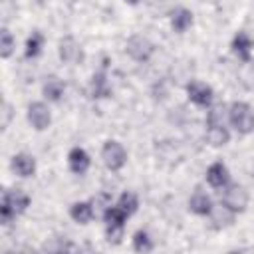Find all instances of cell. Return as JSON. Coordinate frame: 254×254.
<instances>
[{
  "label": "cell",
  "instance_id": "5b68a950",
  "mask_svg": "<svg viewBox=\"0 0 254 254\" xmlns=\"http://www.w3.org/2000/svg\"><path fill=\"white\" fill-rule=\"evenodd\" d=\"M101 159L109 171L117 173L127 163V151L119 141H105V145L101 147Z\"/></svg>",
  "mask_w": 254,
  "mask_h": 254
},
{
  "label": "cell",
  "instance_id": "44dd1931",
  "mask_svg": "<svg viewBox=\"0 0 254 254\" xmlns=\"http://www.w3.org/2000/svg\"><path fill=\"white\" fill-rule=\"evenodd\" d=\"M103 222H105V226H125V222H127V214L115 204V206H109L105 212H103Z\"/></svg>",
  "mask_w": 254,
  "mask_h": 254
},
{
  "label": "cell",
  "instance_id": "484cf974",
  "mask_svg": "<svg viewBox=\"0 0 254 254\" xmlns=\"http://www.w3.org/2000/svg\"><path fill=\"white\" fill-rule=\"evenodd\" d=\"M125 2H127V4H139L141 0H125Z\"/></svg>",
  "mask_w": 254,
  "mask_h": 254
},
{
  "label": "cell",
  "instance_id": "4fadbf2b",
  "mask_svg": "<svg viewBox=\"0 0 254 254\" xmlns=\"http://www.w3.org/2000/svg\"><path fill=\"white\" fill-rule=\"evenodd\" d=\"M232 54L240 60V62H250V56H252V50H254V40L246 34V32H238L234 38H232Z\"/></svg>",
  "mask_w": 254,
  "mask_h": 254
},
{
  "label": "cell",
  "instance_id": "7a4b0ae2",
  "mask_svg": "<svg viewBox=\"0 0 254 254\" xmlns=\"http://www.w3.org/2000/svg\"><path fill=\"white\" fill-rule=\"evenodd\" d=\"M206 141L212 147H224L230 141L228 127L224 125V107L216 105L206 115Z\"/></svg>",
  "mask_w": 254,
  "mask_h": 254
},
{
  "label": "cell",
  "instance_id": "9c48e42d",
  "mask_svg": "<svg viewBox=\"0 0 254 254\" xmlns=\"http://www.w3.org/2000/svg\"><path fill=\"white\" fill-rule=\"evenodd\" d=\"M28 121L36 131H44L52 123V113L44 101H34L28 105Z\"/></svg>",
  "mask_w": 254,
  "mask_h": 254
},
{
  "label": "cell",
  "instance_id": "7402d4cb",
  "mask_svg": "<svg viewBox=\"0 0 254 254\" xmlns=\"http://www.w3.org/2000/svg\"><path fill=\"white\" fill-rule=\"evenodd\" d=\"M117 206H119L127 216H131V214H135V212H137V208H139V198H137V194H135V192L125 190V192L119 196Z\"/></svg>",
  "mask_w": 254,
  "mask_h": 254
},
{
  "label": "cell",
  "instance_id": "e0dca14e",
  "mask_svg": "<svg viewBox=\"0 0 254 254\" xmlns=\"http://www.w3.org/2000/svg\"><path fill=\"white\" fill-rule=\"evenodd\" d=\"M69 216L71 220H75L77 224H89L91 218L95 216L93 210V202L91 200H77L69 206Z\"/></svg>",
  "mask_w": 254,
  "mask_h": 254
},
{
  "label": "cell",
  "instance_id": "30bf717a",
  "mask_svg": "<svg viewBox=\"0 0 254 254\" xmlns=\"http://www.w3.org/2000/svg\"><path fill=\"white\" fill-rule=\"evenodd\" d=\"M212 198L206 190H202V187H196L189 198V208L190 212H194L196 216H208L212 210Z\"/></svg>",
  "mask_w": 254,
  "mask_h": 254
},
{
  "label": "cell",
  "instance_id": "ac0fdd59",
  "mask_svg": "<svg viewBox=\"0 0 254 254\" xmlns=\"http://www.w3.org/2000/svg\"><path fill=\"white\" fill-rule=\"evenodd\" d=\"M192 26V12L185 6H179L171 12V28L177 34H185Z\"/></svg>",
  "mask_w": 254,
  "mask_h": 254
},
{
  "label": "cell",
  "instance_id": "8fae6325",
  "mask_svg": "<svg viewBox=\"0 0 254 254\" xmlns=\"http://www.w3.org/2000/svg\"><path fill=\"white\" fill-rule=\"evenodd\" d=\"M67 165L73 175H85L91 165V159L83 147H71L67 153Z\"/></svg>",
  "mask_w": 254,
  "mask_h": 254
},
{
  "label": "cell",
  "instance_id": "603a6c76",
  "mask_svg": "<svg viewBox=\"0 0 254 254\" xmlns=\"http://www.w3.org/2000/svg\"><path fill=\"white\" fill-rule=\"evenodd\" d=\"M14 50H16V40H14V36L10 34L8 28H2V32H0V58H2V60H8V58L14 54Z\"/></svg>",
  "mask_w": 254,
  "mask_h": 254
},
{
  "label": "cell",
  "instance_id": "9a60e30c",
  "mask_svg": "<svg viewBox=\"0 0 254 254\" xmlns=\"http://www.w3.org/2000/svg\"><path fill=\"white\" fill-rule=\"evenodd\" d=\"M234 216H236V212H232V210H230L228 206H224L222 202H220L218 206H212V210H210V214H208L210 226H212L214 230H222V228L232 226V224H234Z\"/></svg>",
  "mask_w": 254,
  "mask_h": 254
},
{
  "label": "cell",
  "instance_id": "52a82bcc",
  "mask_svg": "<svg viewBox=\"0 0 254 254\" xmlns=\"http://www.w3.org/2000/svg\"><path fill=\"white\" fill-rule=\"evenodd\" d=\"M58 54H60V60L67 65H77L83 62V50L73 36H65L60 40Z\"/></svg>",
  "mask_w": 254,
  "mask_h": 254
},
{
  "label": "cell",
  "instance_id": "5bb4252c",
  "mask_svg": "<svg viewBox=\"0 0 254 254\" xmlns=\"http://www.w3.org/2000/svg\"><path fill=\"white\" fill-rule=\"evenodd\" d=\"M206 183L212 189H222L230 183V173L222 161H216L206 169Z\"/></svg>",
  "mask_w": 254,
  "mask_h": 254
},
{
  "label": "cell",
  "instance_id": "3957f363",
  "mask_svg": "<svg viewBox=\"0 0 254 254\" xmlns=\"http://www.w3.org/2000/svg\"><path fill=\"white\" fill-rule=\"evenodd\" d=\"M228 123L240 135H250L254 131V111L246 101H234L228 105Z\"/></svg>",
  "mask_w": 254,
  "mask_h": 254
},
{
  "label": "cell",
  "instance_id": "6da1fadb",
  "mask_svg": "<svg viewBox=\"0 0 254 254\" xmlns=\"http://www.w3.org/2000/svg\"><path fill=\"white\" fill-rule=\"evenodd\" d=\"M30 206V196L22 190V189H10L4 190L2 194V202H0V220L2 224H10L14 222L20 214H24Z\"/></svg>",
  "mask_w": 254,
  "mask_h": 254
},
{
  "label": "cell",
  "instance_id": "d6986e66",
  "mask_svg": "<svg viewBox=\"0 0 254 254\" xmlns=\"http://www.w3.org/2000/svg\"><path fill=\"white\" fill-rule=\"evenodd\" d=\"M64 91H65V83H64L60 77H56V75L46 77V81H44V85H42V93H44V97H46L48 101H52V103L62 101Z\"/></svg>",
  "mask_w": 254,
  "mask_h": 254
},
{
  "label": "cell",
  "instance_id": "cb8c5ba5",
  "mask_svg": "<svg viewBox=\"0 0 254 254\" xmlns=\"http://www.w3.org/2000/svg\"><path fill=\"white\" fill-rule=\"evenodd\" d=\"M133 250L135 252H151L153 250V240L145 230H137L133 234Z\"/></svg>",
  "mask_w": 254,
  "mask_h": 254
},
{
  "label": "cell",
  "instance_id": "2e32d148",
  "mask_svg": "<svg viewBox=\"0 0 254 254\" xmlns=\"http://www.w3.org/2000/svg\"><path fill=\"white\" fill-rule=\"evenodd\" d=\"M111 95V85L107 81V75L105 71H97L91 75L89 79V97L93 99H103V97H109Z\"/></svg>",
  "mask_w": 254,
  "mask_h": 254
},
{
  "label": "cell",
  "instance_id": "277c9868",
  "mask_svg": "<svg viewBox=\"0 0 254 254\" xmlns=\"http://www.w3.org/2000/svg\"><path fill=\"white\" fill-rule=\"evenodd\" d=\"M220 202L224 206H228L232 212H244L248 206V190L238 185V183H228L226 187H222L220 192Z\"/></svg>",
  "mask_w": 254,
  "mask_h": 254
},
{
  "label": "cell",
  "instance_id": "d4e9b609",
  "mask_svg": "<svg viewBox=\"0 0 254 254\" xmlns=\"http://www.w3.org/2000/svg\"><path fill=\"white\" fill-rule=\"evenodd\" d=\"M125 234V226H105V240L109 244H121Z\"/></svg>",
  "mask_w": 254,
  "mask_h": 254
},
{
  "label": "cell",
  "instance_id": "ba28073f",
  "mask_svg": "<svg viewBox=\"0 0 254 254\" xmlns=\"http://www.w3.org/2000/svg\"><path fill=\"white\" fill-rule=\"evenodd\" d=\"M187 95L198 107H210L212 105V99H214L212 87L206 85V83H202V81H196V79H192V81L187 83Z\"/></svg>",
  "mask_w": 254,
  "mask_h": 254
},
{
  "label": "cell",
  "instance_id": "8992f818",
  "mask_svg": "<svg viewBox=\"0 0 254 254\" xmlns=\"http://www.w3.org/2000/svg\"><path fill=\"white\" fill-rule=\"evenodd\" d=\"M125 52L135 62H149L151 56H153V52H155V46L145 36H131L127 40V44H125Z\"/></svg>",
  "mask_w": 254,
  "mask_h": 254
},
{
  "label": "cell",
  "instance_id": "7c38bea8",
  "mask_svg": "<svg viewBox=\"0 0 254 254\" xmlns=\"http://www.w3.org/2000/svg\"><path fill=\"white\" fill-rule=\"evenodd\" d=\"M10 167L22 179H28V177L36 175V159L32 155H28V153H16L12 157V161H10Z\"/></svg>",
  "mask_w": 254,
  "mask_h": 254
},
{
  "label": "cell",
  "instance_id": "ffe728a7",
  "mask_svg": "<svg viewBox=\"0 0 254 254\" xmlns=\"http://www.w3.org/2000/svg\"><path fill=\"white\" fill-rule=\"evenodd\" d=\"M44 44H46V38H44V34H42V32H38V30H34V32L30 34V38L26 40L24 56H26L28 60H34V58H38V56L42 54V50H44Z\"/></svg>",
  "mask_w": 254,
  "mask_h": 254
}]
</instances>
